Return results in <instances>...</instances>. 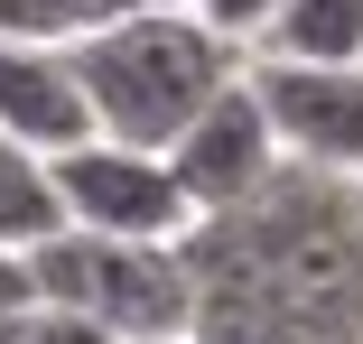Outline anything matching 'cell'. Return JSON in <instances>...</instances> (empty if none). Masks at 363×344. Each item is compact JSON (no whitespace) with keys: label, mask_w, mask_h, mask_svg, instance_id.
Wrapping results in <instances>:
<instances>
[{"label":"cell","mask_w":363,"mask_h":344,"mask_svg":"<svg viewBox=\"0 0 363 344\" xmlns=\"http://www.w3.org/2000/svg\"><path fill=\"white\" fill-rule=\"evenodd\" d=\"M65 56H75L94 140H130V149H168L186 130V112L242 75V56L196 10H121V19L84 28Z\"/></svg>","instance_id":"obj_2"},{"label":"cell","mask_w":363,"mask_h":344,"mask_svg":"<svg viewBox=\"0 0 363 344\" xmlns=\"http://www.w3.org/2000/svg\"><path fill=\"white\" fill-rule=\"evenodd\" d=\"M0 344H28V316H0Z\"/></svg>","instance_id":"obj_14"},{"label":"cell","mask_w":363,"mask_h":344,"mask_svg":"<svg viewBox=\"0 0 363 344\" xmlns=\"http://www.w3.org/2000/svg\"><path fill=\"white\" fill-rule=\"evenodd\" d=\"M242 75L279 130V159L326 168L363 186V65H279V56H242Z\"/></svg>","instance_id":"obj_5"},{"label":"cell","mask_w":363,"mask_h":344,"mask_svg":"<svg viewBox=\"0 0 363 344\" xmlns=\"http://www.w3.org/2000/svg\"><path fill=\"white\" fill-rule=\"evenodd\" d=\"M28 307H38V289H28V251L0 242V316H28Z\"/></svg>","instance_id":"obj_13"},{"label":"cell","mask_w":363,"mask_h":344,"mask_svg":"<svg viewBox=\"0 0 363 344\" xmlns=\"http://www.w3.org/2000/svg\"><path fill=\"white\" fill-rule=\"evenodd\" d=\"M0 130L28 140L38 159L94 140L84 93H75V56H65V47H19V38H0Z\"/></svg>","instance_id":"obj_7"},{"label":"cell","mask_w":363,"mask_h":344,"mask_svg":"<svg viewBox=\"0 0 363 344\" xmlns=\"http://www.w3.org/2000/svg\"><path fill=\"white\" fill-rule=\"evenodd\" d=\"M140 10H186V0H140Z\"/></svg>","instance_id":"obj_15"},{"label":"cell","mask_w":363,"mask_h":344,"mask_svg":"<svg viewBox=\"0 0 363 344\" xmlns=\"http://www.w3.org/2000/svg\"><path fill=\"white\" fill-rule=\"evenodd\" d=\"M94 28L84 0H0V38H19V47H75Z\"/></svg>","instance_id":"obj_10"},{"label":"cell","mask_w":363,"mask_h":344,"mask_svg":"<svg viewBox=\"0 0 363 344\" xmlns=\"http://www.w3.org/2000/svg\"><path fill=\"white\" fill-rule=\"evenodd\" d=\"M47 195H56V224L112 233V242H177L196 224V205L177 195L168 159L159 149H130V140L47 149Z\"/></svg>","instance_id":"obj_4"},{"label":"cell","mask_w":363,"mask_h":344,"mask_svg":"<svg viewBox=\"0 0 363 344\" xmlns=\"http://www.w3.org/2000/svg\"><path fill=\"white\" fill-rule=\"evenodd\" d=\"M252 56H279V65H363V0H279Z\"/></svg>","instance_id":"obj_8"},{"label":"cell","mask_w":363,"mask_h":344,"mask_svg":"<svg viewBox=\"0 0 363 344\" xmlns=\"http://www.w3.org/2000/svg\"><path fill=\"white\" fill-rule=\"evenodd\" d=\"M28 289H38V307H75L121 344H168L196 316L177 242H112V233H75V224L28 242Z\"/></svg>","instance_id":"obj_3"},{"label":"cell","mask_w":363,"mask_h":344,"mask_svg":"<svg viewBox=\"0 0 363 344\" xmlns=\"http://www.w3.org/2000/svg\"><path fill=\"white\" fill-rule=\"evenodd\" d=\"M168 344H196V335H168Z\"/></svg>","instance_id":"obj_16"},{"label":"cell","mask_w":363,"mask_h":344,"mask_svg":"<svg viewBox=\"0 0 363 344\" xmlns=\"http://www.w3.org/2000/svg\"><path fill=\"white\" fill-rule=\"evenodd\" d=\"M38 233H56V195H47V159L28 140H10L0 130V242L28 251Z\"/></svg>","instance_id":"obj_9"},{"label":"cell","mask_w":363,"mask_h":344,"mask_svg":"<svg viewBox=\"0 0 363 344\" xmlns=\"http://www.w3.org/2000/svg\"><path fill=\"white\" fill-rule=\"evenodd\" d=\"M196 344H363V186L279 159L224 214L177 233Z\"/></svg>","instance_id":"obj_1"},{"label":"cell","mask_w":363,"mask_h":344,"mask_svg":"<svg viewBox=\"0 0 363 344\" xmlns=\"http://www.w3.org/2000/svg\"><path fill=\"white\" fill-rule=\"evenodd\" d=\"M159 159H168V177H177V195L196 205V214H224V205H242L252 186H270L279 130H270L252 75H233L224 93H205V103L186 112V130H177Z\"/></svg>","instance_id":"obj_6"},{"label":"cell","mask_w":363,"mask_h":344,"mask_svg":"<svg viewBox=\"0 0 363 344\" xmlns=\"http://www.w3.org/2000/svg\"><path fill=\"white\" fill-rule=\"evenodd\" d=\"M28 344H121V335H103L75 307H28Z\"/></svg>","instance_id":"obj_12"},{"label":"cell","mask_w":363,"mask_h":344,"mask_svg":"<svg viewBox=\"0 0 363 344\" xmlns=\"http://www.w3.org/2000/svg\"><path fill=\"white\" fill-rule=\"evenodd\" d=\"M186 10L214 28V38H224L233 56H252L261 47V28H270V10H279V0H186Z\"/></svg>","instance_id":"obj_11"}]
</instances>
